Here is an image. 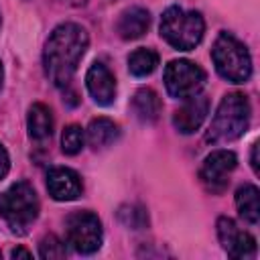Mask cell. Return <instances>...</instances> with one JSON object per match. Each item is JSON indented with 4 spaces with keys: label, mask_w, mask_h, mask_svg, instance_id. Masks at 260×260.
Returning <instances> with one entry per match:
<instances>
[{
    "label": "cell",
    "mask_w": 260,
    "mask_h": 260,
    "mask_svg": "<svg viewBox=\"0 0 260 260\" xmlns=\"http://www.w3.org/2000/svg\"><path fill=\"white\" fill-rule=\"evenodd\" d=\"M89 45L87 30L77 22H63L53 28L45 43L43 65L57 87H67Z\"/></svg>",
    "instance_id": "cell-1"
},
{
    "label": "cell",
    "mask_w": 260,
    "mask_h": 260,
    "mask_svg": "<svg viewBox=\"0 0 260 260\" xmlns=\"http://www.w3.org/2000/svg\"><path fill=\"white\" fill-rule=\"evenodd\" d=\"M250 116H252V108L244 93L240 91L225 93L215 110V116L211 118L205 140L211 144H219L240 138L248 130Z\"/></svg>",
    "instance_id": "cell-2"
},
{
    "label": "cell",
    "mask_w": 260,
    "mask_h": 260,
    "mask_svg": "<svg viewBox=\"0 0 260 260\" xmlns=\"http://www.w3.org/2000/svg\"><path fill=\"white\" fill-rule=\"evenodd\" d=\"M39 195L26 181H18L0 193V215L14 234H26L39 217Z\"/></svg>",
    "instance_id": "cell-3"
},
{
    "label": "cell",
    "mask_w": 260,
    "mask_h": 260,
    "mask_svg": "<svg viewBox=\"0 0 260 260\" xmlns=\"http://www.w3.org/2000/svg\"><path fill=\"white\" fill-rule=\"evenodd\" d=\"M205 32V20L197 10L169 6L160 18V37L179 51L195 49Z\"/></svg>",
    "instance_id": "cell-4"
},
{
    "label": "cell",
    "mask_w": 260,
    "mask_h": 260,
    "mask_svg": "<svg viewBox=\"0 0 260 260\" xmlns=\"http://www.w3.org/2000/svg\"><path fill=\"white\" fill-rule=\"evenodd\" d=\"M211 59L215 71L230 83H244L252 75V57L248 53V47L232 32L217 35L211 47Z\"/></svg>",
    "instance_id": "cell-5"
},
{
    "label": "cell",
    "mask_w": 260,
    "mask_h": 260,
    "mask_svg": "<svg viewBox=\"0 0 260 260\" xmlns=\"http://www.w3.org/2000/svg\"><path fill=\"white\" fill-rule=\"evenodd\" d=\"M67 244L79 254H93L104 242L102 221L91 211H75L65 221Z\"/></svg>",
    "instance_id": "cell-6"
},
{
    "label": "cell",
    "mask_w": 260,
    "mask_h": 260,
    "mask_svg": "<svg viewBox=\"0 0 260 260\" xmlns=\"http://www.w3.org/2000/svg\"><path fill=\"white\" fill-rule=\"evenodd\" d=\"M207 81V73L193 61L175 59L165 67V87L169 95L177 100H187L197 95Z\"/></svg>",
    "instance_id": "cell-7"
},
{
    "label": "cell",
    "mask_w": 260,
    "mask_h": 260,
    "mask_svg": "<svg viewBox=\"0 0 260 260\" xmlns=\"http://www.w3.org/2000/svg\"><path fill=\"white\" fill-rule=\"evenodd\" d=\"M238 158L232 150H213L207 154L199 167V181L209 193H223L230 185V175L234 173Z\"/></svg>",
    "instance_id": "cell-8"
},
{
    "label": "cell",
    "mask_w": 260,
    "mask_h": 260,
    "mask_svg": "<svg viewBox=\"0 0 260 260\" xmlns=\"http://www.w3.org/2000/svg\"><path fill=\"white\" fill-rule=\"evenodd\" d=\"M217 238L228 252V256L236 260H246L256 256V240L252 234L244 232L232 217H219L217 223Z\"/></svg>",
    "instance_id": "cell-9"
},
{
    "label": "cell",
    "mask_w": 260,
    "mask_h": 260,
    "mask_svg": "<svg viewBox=\"0 0 260 260\" xmlns=\"http://www.w3.org/2000/svg\"><path fill=\"white\" fill-rule=\"evenodd\" d=\"M85 87L98 106H110L116 100V77L102 61H95L87 69Z\"/></svg>",
    "instance_id": "cell-10"
},
{
    "label": "cell",
    "mask_w": 260,
    "mask_h": 260,
    "mask_svg": "<svg viewBox=\"0 0 260 260\" xmlns=\"http://www.w3.org/2000/svg\"><path fill=\"white\" fill-rule=\"evenodd\" d=\"M209 112V100L205 95H191L183 102L181 108L175 110L173 114V126L181 134H193L195 130L201 128Z\"/></svg>",
    "instance_id": "cell-11"
},
{
    "label": "cell",
    "mask_w": 260,
    "mask_h": 260,
    "mask_svg": "<svg viewBox=\"0 0 260 260\" xmlns=\"http://www.w3.org/2000/svg\"><path fill=\"white\" fill-rule=\"evenodd\" d=\"M47 191L55 201H73L81 195L83 185L73 169L53 167L47 173Z\"/></svg>",
    "instance_id": "cell-12"
},
{
    "label": "cell",
    "mask_w": 260,
    "mask_h": 260,
    "mask_svg": "<svg viewBox=\"0 0 260 260\" xmlns=\"http://www.w3.org/2000/svg\"><path fill=\"white\" fill-rule=\"evenodd\" d=\"M150 26V12L142 6H130L126 8L118 22H116V32L124 39V41H134L140 39Z\"/></svg>",
    "instance_id": "cell-13"
},
{
    "label": "cell",
    "mask_w": 260,
    "mask_h": 260,
    "mask_svg": "<svg viewBox=\"0 0 260 260\" xmlns=\"http://www.w3.org/2000/svg\"><path fill=\"white\" fill-rule=\"evenodd\" d=\"M53 114L49 110V106L37 102L28 108V116H26V130L30 140L35 142H47L53 134Z\"/></svg>",
    "instance_id": "cell-14"
},
{
    "label": "cell",
    "mask_w": 260,
    "mask_h": 260,
    "mask_svg": "<svg viewBox=\"0 0 260 260\" xmlns=\"http://www.w3.org/2000/svg\"><path fill=\"white\" fill-rule=\"evenodd\" d=\"M120 136V128L110 118H93L85 130V140L93 150H104L112 146Z\"/></svg>",
    "instance_id": "cell-15"
},
{
    "label": "cell",
    "mask_w": 260,
    "mask_h": 260,
    "mask_svg": "<svg viewBox=\"0 0 260 260\" xmlns=\"http://www.w3.org/2000/svg\"><path fill=\"white\" fill-rule=\"evenodd\" d=\"M132 112L144 124L154 122L158 118V114H160V100H158V95L150 87L138 89L134 93V98H132Z\"/></svg>",
    "instance_id": "cell-16"
},
{
    "label": "cell",
    "mask_w": 260,
    "mask_h": 260,
    "mask_svg": "<svg viewBox=\"0 0 260 260\" xmlns=\"http://www.w3.org/2000/svg\"><path fill=\"white\" fill-rule=\"evenodd\" d=\"M236 207L244 221L258 223L260 219V195L256 185H244L236 191Z\"/></svg>",
    "instance_id": "cell-17"
},
{
    "label": "cell",
    "mask_w": 260,
    "mask_h": 260,
    "mask_svg": "<svg viewBox=\"0 0 260 260\" xmlns=\"http://www.w3.org/2000/svg\"><path fill=\"white\" fill-rule=\"evenodd\" d=\"M158 65V53L148 47H140L128 55V71L134 77H146L150 75Z\"/></svg>",
    "instance_id": "cell-18"
},
{
    "label": "cell",
    "mask_w": 260,
    "mask_h": 260,
    "mask_svg": "<svg viewBox=\"0 0 260 260\" xmlns=\"http://www.w3.org/2000/svg\"><path fill=\"white\" fill-rule=\"evenodd\" d=\"M83 144H85V130L77 124H69L61 134V150L65 154L73 156V154L81 152Z\"/></svg>",
    "instance_id": "cell-19"
},
{
    "label": "cell",
    "mask_w": 260,
    "mask_h": 260,
    "mask_svg": "<svg viewBox=\"0 0 260 260\" xmlns=\"http://www.w3.org/2000/svg\"><path fill=\"white\" fill-rule=\"evenodd\" d=\"M67 250H65V244L57 238V236H45L39 244V256L41 258H65Z\"/></svg>",
    "instance_id": "cell-20"
},
{
    "label": "cell",
    "mask_w": 260,
    "mask_h": 260,
    "mask_svg": "<svg viewBox=\"0 0 260 260\" xmlns=\"http://www.w3.org/2000/svg\"><path fill=\"white\" fill-rule=\"evenodd\" d=\"M120 219H122V223L124 225H128V228H132V230H138V228H142L148 219H146V213H144V209H140V207H122L120 209Z\"/></svg>",
    "instance_id": "cell-21"
},
{
    "label": "cell",
    "mask_w": 260,
    "mask_h": 260,
    "mask_svg": "<svg viewBox=\"0 0 260 260\" xmlns=\"http://www.w3.org/2000/svg\"><path fill=\"white\" fill-rule=\"evenodd\" d=\"M8 171H10V156L0 142V179H4L8 175Z\"/></svg>",
    "instance_id": "cell-22"
},
{
    "label": "cell",
    "mask_w": 260,
    "mask_h": 260,
    "mask_svg": "<svg viewBox=\"0 0 260 260\" xmlns=\"http://www.w3.org/2000/svg\"><path fill=\"white\" fill-rule=\"evenodd\" d=\"M10 256H12V258H32V252H28L26 248H20V246H18V248H14V250L10 252Z\"/></svg>",
    "instance_id": "cell-23"
},
{
    "label": "cell",
    "mask_w": 260,
    "mask_h": 260,
    "mask_svg": "<svg viewBox=\"0 0 260 260\" xmlns=\"http://www.w3.org/2000/svg\"><path fill=\"white\" fill-rule=\"evenodd\" d=\"M250 160H252L250 165H252L254 173L258 175V142H254V144H252V158H250Z\"/></svg>",
    "instance_id": "cell-24"
},
{
    "label": "cell",
    "mask_w": 260,
    "mask_h": 260,
    "mask_svg": "<svg viewBox=\"0 0 260 260\" xmlns=\"http://www.w3.org/2000/svg\"><path fill=\"white\" fill-rule=\"evenodd\" d=\"M65 2H69L71 6H83L87 0H65Z\"/></svg>",
    "instance_id": "cell-25"
},
{
    "label": "cell",
    "mask_w": 260,
    "mask_h": 260,
    "mask_svg": "<svg viewBox=\"0 0 260 260\" xmlns=\"http://www.w3.org/2000/svg\"><path fill=\"white\" fill-rule=\"evenodd\" d=\"M2 79H4V69H2V61H0V87H2Z\"/></svg>",
    "instance_id": "cell-26"
},
{
    "label": "cell",
    "mask_w": 260,
    "mask_h": 260,
    "mask_svg": "<svg viewBox=\"0 0 260 260\" xmlns=\"http://www.w3.org/2000/svg\"><path fill=\"white\" fill-rule=\"evenodd\" d=\"M0 26H2V16H0Z\"/></svg>",
    "instance_id": "cell-27"
},
{
    "label": "cell",
    "mask_w": 260,
    "mask_h": 260,
    "mask_svg": "<svg viewBox=\"0 0 260 260\" xmlns=\"http://www.w3.org/2000/svg\"><path fill=\"white\" fill-rule=\"evenodd\" d=\"M0 258H2V252H0Z\"/></svg>",
    "instance_id": "cell-28"
}]
</instances>
